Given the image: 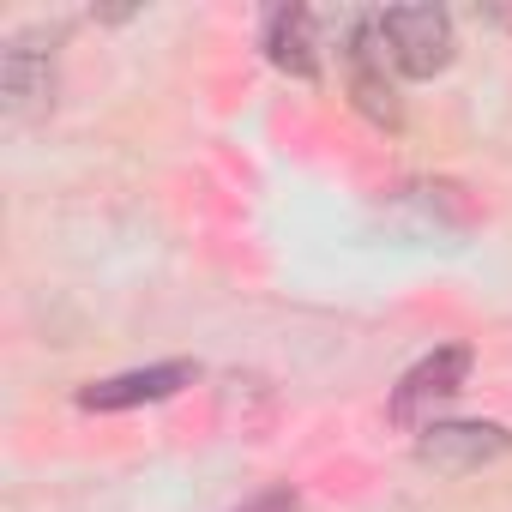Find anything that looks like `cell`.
<instances>
[{
	"label": "cell",
	"mask_w": 512,
	"mask_h": 512,
	"mask_svg": "<svg viewBox=\"0 0 512 512\" xmlns=\"http://www.w3.org/2000/svg\"><path fill=\"white\" fill-rule=\"evenodd\" d=\"M374 25H380V43H386L392 73L434 79V73L452 67L458 37H452V13L446 7H386V13H374Z\"/></svg>",
	"instance_id": "1"
},
{
	"label": "cell",
	"mask_w": 512,
	"mask_h": 512,
	"mask_svg": "<svg viewBox=\"0 0 512 512\" xmlns=\"http://www.w3.org/2000/svg\"><path fill=\"white\" fill-rule=\"evenodd\" d=\"M344 79H350V97L356 109L374 121V127H404V103L392 91V61H386V43H380V25L374 13L350 19V37H344Z\"/></svg>",
	"instance_id": "2"
},
{
	"label": "cell",
	"mask_w": 512,
	"mask_h": 512,
	"mask_svg": "<svg viewBox=\"0 0 512 512\" xmlns=\"http://www.w3.org/2000/svg\"><path fill=\"white\" fill-rule=\"evenodd\" d=\"M470 344H440V350H428L398 386H392V404H386V416L398 422V428H428L434 422V410L446 404V398H458L464 392V380H470Z\"/></svg>",
	"instance_id": "3"
},
{
	"label": "cell",
	"mask_w": 512,
	"mask_h": 512,
	"mask_svg": "<svg viewBox=\"0 0 512 512\" xmlns=\"http://www.w3.org/2000/svg\"><path fill=\"white\" fill-rule=\"evenodd\" d=\"M506 452H512V434L500 422H428L416 434V458L434 464L440 476H470Z\"/></svg>",
	"instance_id": "4"
},
{
	"label": "cell",
	"mask_w": 512,
	"mask_h": 512,
	"mask_svg": "<svg viewBox=\"0 0 512 512\" xmlns=\"http://www.w3.org/2000/svg\"><path fill=\"white\" fill-rule=\"evenodd\" d=\"M0 97L13 121H37L55 103V49L43 37H13L0 55Z\"/></svg>",
	"instance_id": "5"
},
{
	"label": "cell",
	"mask_w": 512,
	"mask_h": 512,
	"mask_svg": "<svg viewBox=\"0 0 512 512\" xmlns=\"http://www.w3.org/2000/svg\"><path fill=\"white\" fill-rule=\"evenodd\" d=\"M193 362H157V368H133L115 380H91L79 386V410H133V404H163L181 386H193Z\"/></svg>",
	"instance_id": "6"
},
{
	"label": "cell",
	"mask_w": 512,
	"mask_h": 512,
	"mask_svg": "<svg viewBox=\"0 0 512 512\" xmlns=\"http://www.w3.org/2000/svg\"><path fill=\"white\" fill-rule=\"evenodd\" d=\"M266 61L290 79H320V43H314V13L308 7H278L266 19Z\"/></svg>",
	"instance_id": "7"
},
{
	"label": "cell",
	"mask_w": 512,
	"mask_h": 512,
	"mask_svg": "<svg viewBox=\"0 0 512 512\" xmlns=\"http://www.w3.org/2000/svg\"><path fill=\"white\" fill-rule=\"evenodd\" d=\"M235 512H302V500H296V488H266V494H253L247 506H235Z\"/></svg>",
	"instance_id": "8"
}]
</instances>
